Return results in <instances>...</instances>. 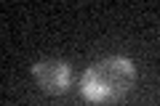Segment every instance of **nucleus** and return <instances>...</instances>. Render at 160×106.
Returning <instances> with one entry per match:
<instances>
[{"mask_svg":"<svg viewBox=\"0 0 160 106\" xmlns=\"http://www.w3.org/2000/svg\"><path fill=\"white\" fill-rule=\"evenodd\" d=\"M136 64L128 56H104L80 74L78 90L91 104H115L136 85Z\"/></svg>","mask_w":160,"mask_h":106,"instance_id":"f257e3e1","label":"nucleus"},{"mask_svg":"<svg viewBox=\"0 0 160 106\" xmlns=\"http://www.w3.org/2000/svg\"><path fill=\"white\" fill-rule=\"evenodd\" d=\"M32 77L38 88L48 95H64L72 88V67L64 58H40L32 64Z\"/></svg>","mask_w":160,"mask_h":106,"instance_id":"f03ea898","label":"nucleus"}]
</instances>
